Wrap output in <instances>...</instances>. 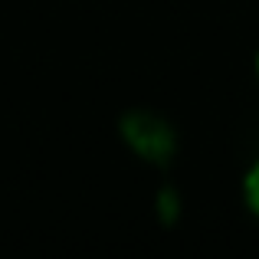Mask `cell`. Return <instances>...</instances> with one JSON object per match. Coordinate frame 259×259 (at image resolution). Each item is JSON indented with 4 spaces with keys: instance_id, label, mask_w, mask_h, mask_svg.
<instances>
[{
    "instance_id": "cell-3",
    "label": "cell",
    "mask_w": 259,
    "mask_h": 259,
    "mask_svg": "<svg viewBox=\"0 0 259 259\" xmlns=\"http://www.w3.org/2000/svg\"><path fill=\"white\" fill-rule=\"evenodd\" d=\"M256 72H259V59H256Z\"/></svg>"
},
{
    "instance_id": "cell-1",
    "label": "cell",
    "mask_w": 259,
    "mask_h": 259,
    "mask_svg": "<svg viewBox=\"0 0 259 259\" xmlns=\"http://www.w3.org/2000/svg\"><path fill=\"white\" fill-rule=\"evenodd\" d=\"M125 138L141 158H151V161H167L174 151V135L164 121H158L154 115L138 112V115H128L125 118Z\"/></svg>"
},
{
    "instance_id": "cell-2",
    "label": "cell",
    "mask_w": 259,
    "mask_h": 259,
    "mask_svg": "<svg viewBox=\"0 0 259 259\" xmlns=\"http://www.w3.org/2000/svg\"><path fill=\"white\" fill-rule=\"evenodd\" d=\"M243 194H246L249 210H253V213H259V161H256L253 167H249L246 181H243Z\"/></svg>"
}]
</instances>
